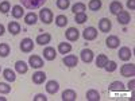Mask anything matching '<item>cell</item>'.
<instances>
[{"mask_svg": "<svg viewBox=\"0 0 135 101\" xmlns=\"http://www.w3.org/2000/svg\"><path fill=\"white\" fill-rule=\"evenodd\" d=\"M20 2H22V6L27 9H37L46 3V0H20Z\"/></svg>", "mask_w": 135, "mask_h": 101, "instance_id": "obj_1", "label": "cell"}, {"mask_svg": "<svg viewBox=\"0 0 135 101\" xmlns=\"http://www.w3.org/2000/svg\"><path fill=\"white\" fill-rule=\"evenodd\" d=\"M120 74L123 77H127V78H132L135 74V65L134 63H124L120 67Z\"/></svg>", "mask_w": 135, "mask_h": 101, "instance_id": "obj_2", "label": "cell"}, {"mask_svg": "<svg viewBox=\"0 0 135 101\" xmlns=\"http://www.w3.org/2000/svg\"><path fill=\"white\" fill-rule=\"evenodd\" d=\"M39 19L43 22L45 24H50L53 22V12L50 8H42L39 12Z\"/></svg>", "mask_w": 135, "mask_h": 101, "instance_id": "obj_3", "label": "cell"}, {"mask_svg": "<svg viewBox=\"0 0 135 101\" xmlns=\"http://www.w3.org/2000/svg\"><path fill=\"white\" fill-rule=\"evenodd\" d=\"M34 42H32V39H30V38H25V39H22L20 41V44H19V47H20V50L23 51V53H31L32 50H34Z\"/></svg>", "mask_w": 135, "mask_h": 101, "instance_id": "obj_4", "label": "cell"}, {"mask_svg": "<svg viewBox=\"0 0 135 101\" xmlns=\"http://www.w3.org/2000/svg\"><path fill=\"white\" fill-rule=\"evenodd\" d=\"M65 38L69 42H76L78 38H80V31H78L76 27H69L65 31Z\"/></svg>", "mask_w": 135, "mask_h": 101, "instance_id": "obj_5", "label": "cell"}, {"mask_svg": "<svg viewBox=\"0 0 135 101\" xmlns=\"http://www.w3.org/2000/svg\"><path fill=\"white\" fill-rule=\"evenodd\" d=\"M83 37L85 41H95L97 38V30L95 27H86L83 31Z\"/></svg>", "mask_w": 135, "mask_h": 101, "instance_id": "obj_6", "label": "cell"}, {"mask_svg": "<svg viewBox=\"0 0 135 101\" xmlns=\"http://www.w3.org/2000/svg\"><path fill=\"white\" fill-rule=\"evenodd\" d=\"M80 55H81V59H83L84 63H91L93 61V58H95V54H93V51L91 49H83Z\"/></svg>", "mask_w": 135, "mask_h": 101, "instance_id": "obj_7", "label": "cell"}, {"mask_svg": "<svg viewBox=\"0 0 135 101\" xmlns=\"http://www.w3.org/2000/svg\"><path fill=\"white\" fill-rule=\"evenodd\" d=\"M112 28V23L108 18H101L99 20V30L101 32H109Z\"/></svg>", "mask_w": 135, "mask_h": 101, "instance_id": "obj_8", "label": "cell"}, {"mask_svg": "<svg viewBox=\"0 0 135 101\" xmlns=\"http://www.w3.org/2000/svg\"><path fill=\"white\" fill-rule=\"evenodd\" d=\"M28 63H30L31 67H34V69H41V67L45 65L43 63V59L39 57V55H30Z\"/></svg>", "mask_w": 135, "mask_h": 101, "instance_id": "obj_9", "label": "cell"}, {"mask_svg": "<svg viewBox=\"0 0 135 101\" xmlns=\"http://www.w3.org/2000/svg\"><path fill=\"white\" fill-rule=\"evenodd\" d=\"M120 44V39L116 35H108V38L105 39V46L108 49H118Z\"/></svg>", "mask_w": 135, "mask_h": 101, "instance_id": "obj_10", "label": "cell"}, {"mask_svg": "<svg viewBox=\"0 0 135 101\" xmlns=\"http://www.w3.org/2000/svg\"><path fill=\"white\" fill-rule=\"evenodd\" d=\"M118 55H119V59L127 62V61H130V58L132 57V51L130 50V47H126V46H124V47H120V49H119Z\"/></svg>", "mask_w": 135, "mask_h": 101, "instance_id": "obj_11", "label": "cell"}, {"mask_svg": "<svg viewBox=\"0 0 135 101\" xmlns=\"http://www.w3.org/2000/svg\"><path fill=\"white\" fill-rule=\"evenodd\" d=\"M62 63L65 66H68V67H74L78 63V58L76 57V55H73V54H69V55H66V57H64Z\"/></svg>", "mask_w": 135, "mask_h": 101, "instance_id": "obj_12", "label": "cell"}, {"mask_svg": "<svg viewBox=\"0 0 135 101\" xmlns=\"http://www.w3.org/2000/svg\"><path fill=\"white\" fill-rule=\"evenodd\" d=\"M116 18H118V22H119L120 24H123V26L128 24L130 22H131V16H130V14L127 12V11H123V9L116 15Z\"/></svg>", "mask_w": 135, "mask_h": 101, "instance_id": "obj_13", "label": "cell"}, {"mask_svg": "<svg viewBox=\"0 0 135 101\" xmlns=\"http://www.w3.org/2000/svg\"><path fill=\"white\" fill-rule=\"evenodd\" d=\"M60 90V84L57 81H54V80H50L46 82V92L49 94H55Z\"/></svg>", "mask_w": 135, "mask_h": 101, "instance_id": "obj_14", "label": "cell"}, {"mask_svg": "<svg viewBox=\"0 0 135 101\" xmlns=\"http://www.w3.org/2000/svg\"><path fill=\"white\" fill-rule=\"evenodd\" d=\"M61 98H62V101H76L77 100V93L73 90V89H66V90L62 92Z\"/></svg>", "mask_w": 135, "mask_h": 101, "instance_id": "obj_15", "label": "cell"}, {"mask_svg": "<svg viewBox=\"0 0 135 101\" xmlns=\"http://www.w3.org/2000/svg\"><path fill=\"white\" fill-rule=\"evenodd\" d=\"M43 58H45V59H47V61H53V59H55V58H57V51H55V49L47 46L46 49L43 50Z\"/></svg>", "mask_w": 135, "mask_h": 101, "instance_id": "obj_16", "label": "cell"}, {"mask_svg": "<svg viewBox=\"0 0 135 101\" xmlns=\"http://www.w3.org/2000/svg\"><path fill=\"white\" fill-rule=\"evenodd\" d=\"M51 41V35L49 32H43V34H39L37 37V43L41 44V46H45V44H49Z\"/></svg>", "mask_w": 135, "mask_h": 101, "instance_id": "obj_17", "label": "cell"}, {"mask_svg": "<svg viewBox=\"0 0 135 101\" xmlns=\"http://www.w3.org/2000/svg\"><path fill=\"white\" fill-rule=\"evenodd\" d=\"M46 81V73L45 72H35L32 74V82L37 84V85H41Z\"/></svg>", "mask_w": 135, "mask_h": 101, "instance_id": "obj_18", "label": "cell"}, {"mask_svg": "<svg viewBox=\"0 0 135 101\" xmlns=\"http://www.w3.org/2000/svg\"><path fill=\"white\" fill-rule=\"evenodd\" d=\"M122 9H123V6H122V3L119 2V0H114V2H111V4H109V12L112 15H118Z\"/></svg>", "mask_w": 135, "mask_h": 101, "instance_id": "obj_19", "label": "cell"}, {"mask_svg": "<svg viewBox=\"0 0 135 101\" xmlns=\"http://www.w3.org/2000/svg\"><path fill=\"white\" fill-rule=\"evenodd\" d=\"M15 70H16L19 74H26L27 70H28V65H27L25 61H16V63H15Z\"/></svg>", "mask_w": 135, "mask_h": 101, "instance_id": "obj_20", "label": "cell"}, {"mask_svg": "<svg viewBox=\"0 0 135 101\" xmlns=\"http://www.w3.org/2000/svg\"><path fill=\"white\" fill-rule=\"evenodd\" d=\"M3 77H4V80L8 81V82H15V80H16L15 72L11 70V69H4L3 70Z\"/></svg>", "mask_w": 135, "mask_h": 101, "instance_id": "obj_21", "label": "cell"}, {"mask_svg": "<svg viewBox=\"0 0 135 101\" xmlns=\"http://www.w3.org/2000/svg\"><path fill=\"white\" fill-rule=\"evenodd\" d=\"M25 22H26V24H28V26H34V24H37V22H38V16H37V14H34V12H28V14L25 16Z\"/></svg>", "mask_w": 135, "mask_h": 101, "instance_id": "obj_22", "label": "cell"}, {"mask_svg": "<svg viewBox=\"0 0 135 101\" xmlns=\"http://www.w3.org/2000/svg\"><path fill=\"white\" fill-rule=\"evenodd\" d=\"M8 31L12 34V35H18L20 32V24L18 22H9L8 23Z\"/></svg>", "mask_w": 135, "mask_h": 101, "instance_id": "obj_23", "label": "cell"}, {"mask_svg": "<svg viewBox=\"0 0 135 101\" xmlns=\"http://www.w3.org/2000/svg\"><path fill=\"white\" fill-rule=\"evenodd\" d=\"M86 100L88 101H99L100 100V93L96 89H91V90L86 92Z\"/></svg>", "mask_w": 135, "mask_h": 101, "instance_id": "obj_24", "label": "cell"}, {"mask_svg": "<svg viewBox=\"0 0 135 101\" xmlns=\"http://www.w3.org/2000/svg\"><path fill=\"white\" fill-rule=\"evenodd\" d=\"M11 14H12V16L15 19H20L22 16L25 15V11H23V8H22V6H14L12 7V11H11Z\"/></svg>", "mask_w": 135, "mask_h": 101, "instance_id": "obj_25", "label": "cell"}, {"mask_svg": "<svg viewBox=\"0 0 135 101\" xmlns=\"http://www.w3.org/2000/svg\"><path fill=\"white\" fill-rule=\"evenodd\" d=\"M58 51L60 54H68L72 51V44L70 43H66V42H61L58 44Z\"/></svg>", "mask_w": 135, "mask_h": 101, "instance_id": "obj_26", "label": "cell"}, {"mask_svg": "<svg viewBox=\"0 0 135 101\" xmlns=\"http://www.w3.org/2000/svg\"><path fill=\"white\" fill-rule=\"evenodd\" d=\"M120 90H124V85L120 81H114L109 85V92H120Z\"/></svg>", "mask_w": 135, "mask_h": 101, "instance_id": "obj_27", "label": "cell"}, {"mask_svg": "<svg viewBox=\"0 0 135 101\" xmlns=\"http://www.w3.org/2000/svg\"><path fill=\"white\" fill-rule=\"evenodd\" d=\"M107 61H108V57L105 54H99L97 58H96V66L100 67V69H103L104 65L107 63Z\"/></svg>", "mask_w": 135, "mask_h": 101, "instance_id": "obj_28", "label": "cell"}, {"mask_svg": "<svg viewBox=\"0 0 135 101\" xmlns=\"http://www.w3.org/2000/svg\"><path fill=\"white\" fill-rule=\"evenodd\" d=\"M101 6H103V3H101V0H91L88 4L89 9L93 11V12H96V11H99L101 8Z\"/></svg>", "mask_w": 135, "mask_h": 101, "instance_id": "obj_29", "label": "cell"}, {"mask_svg": "<svg viewBox=\"0 0 135 101\" xmlns=\"http://www.w3.org/2000/svg\"><path fill=\"white\" fill-rule=\"evenodd\" d=\"M103 69H105V72H108V73H114V72L118 69V65H116L115 61H109V59H108Z\"/></svg>", "mask_w": 135, "mask_h": 101, "instance_id": "obj_30", "label": "cell"}, {"mask_svg": "<svg viewBox=\"0 0 135 101\" xmlns=\"http://www.w3.org/2000/svg\"><path fill=\"white\" fill-rule=\"evenodd\" d=\"M9 44L8 43H0V57L6 58L7 55L9 54Z\"/></svg>", "mask_w": 135, "mask_h": 101, "instance_id": "obj_31", "label": "cell"}, {"mask_svg": "<svg viewBox=\"0 0 135 101\" xmlns=\"http://www.w3.org/2000/svg\"><path fill=\"white\" fill-rule=\"evenodd\" d=\"M85 9H86V7H85L84 3H76L72 7V12L73 14H80V12H85Z\"/></svg>", "mask_w": 135, "mask_h": 101, "instance_id": "obj_32", "label": "cell"}, {"mask_svg": "<svg viewBox=\"0 0 135 101\" xmlns=\"http://www.w3.org/2000/svg\"><path fill=\"white\" fill-rule=\"evenodd\" d=\"M88 20V16L85 12H80V14H74V22H77L78 24H83Z\"/></svg>", "mask_w": 135, "mask_h": 101, "instance_id": "obj_33", "label": "cell"}, {"mask_svg": "<svg viewBox=\"0 0 135 101\" xmlns=\"http://www.w3.org/2000/svg\"><path fill=\"white\" fill-rule=\"evenodd\" d=\"M55 24H57L58 27H65L68 24V18L65 15H58L57 18H55Z\"/></svg>", "mask_w": 135, "mask_h": 101, "instance_id": "obj_34", "label": "cell"}, {"mask_svg": "<svg viewBox=\"0 0 135 101\" xmlns=\"http://www.w3.org/2000/svg\"><path fill=\"white\" fill-rule=\"evenodd\" d=\"M57 7L62 11L68 9L70 7V0H57Z\"/></svg>", "mask_w": 135, "mask_h": 101, "instance_id": "obj_35", "label": "cell"}, {"mask_svg": "<svg viewBox=\"0 0 135 101\" xmlns=\"http://www.w3.org/2000/svg\"><path fill=\"white\" fill-rule=\"evenodd\" d=\"M9 9H11V4H9V2L4 0V2L0 3V12H2V14H7Z\"/></svg>", "mask_w": 135, "mask_h": 101, "instance_id": "obj_36", "label": "cell"}, {"mask_svg": "<svg viewBox=\"0 0 135 101\" xmlns=\"http://www.w3.org/2000/svg\"><path fill=\"white\" fill-rule=\"evenodd\" d=\"M11 92V86L6 82H0V93L2 94H7Z\"/></svg>", "mask_w": 135, "mask_h": 101, "instance_id": "obj_37", "label": "cell"}, {"mask_svg": "<svg viewBox=\"0 0 135 101\" xmlns=\"http://www.w3.org/2000/svg\"><path fill=\"white\" fill-rule=\"evenodd\" d=\"M34 101H47V97L42 94V93H38L35 97H34Z\"/></svg>", "mask_w": 135, "mask_h": 101, "instance_id": "obj_38", "label": "cell"}, {"mask_svg": "<svg viewBox=\"0 0 135 101\" xmlns=\"http://www.w3.org/2000/svg\"><path fill=\"white\" fill-rule=\"evenodd\" d=\"M127 7L130 9H135V0H128V2H127Z\"/></svg>", "mask_w": 135, "mask_h": 101, "instance_id": "obj_39", "label": "cell"}, {"mask_svg": "<svg viewBox=\"0 0 135 101\" xmlns=\"http://www.w3.org/2000/svg\"><path fill=\"white\" fill-rule=\"evenodd\" d=\"M4 32H6V27H4L2 23H0V37H3Z\"/></svg>", "mask_w": 135, "mask_h": 101, "instance_id": "obj_40", "label": "cell"}, {"mask_svg": "<svg viewBox=\"0 0 135 101\" xmlns=\"http://www.w3.org/2000/svg\"><path fill=\"white\" fill-rule=\"evenodd\" d=\"M134 85H135V81L131 80V81L128 82V89H130V90H134Z\"/></svg>", "mask_w": 135, "mask_h": 101, "instance_id": "obj_41", "label": "cell"}, {"mask_svg": "<svg viewBox=\"0 0 135 101\" xmlns=\"http://www.w3.org/2000/svg\"><path fill=\"white\" fill-rule=\"evenodd\" d=\"M0 100H2V101H4V100H6V97H0Z\"/></svg>", "mask_w": 135, "mask_h": 101, "instance_id": "obj_42", "label": "cell"}, {"mask_svg": "<svg viewBox=\"0 0 135 101\" xmlns=\"http://www.w3.org/2000/svg\"><path fill=\"white\" fill-rule=\"evenodd\" d=\"M0 72H2V67H0Z\"/></svg>", "mask_w": 135, "mask_h": 101, "instance_id": "obj_43", "label": "cell"}]
</instances>
